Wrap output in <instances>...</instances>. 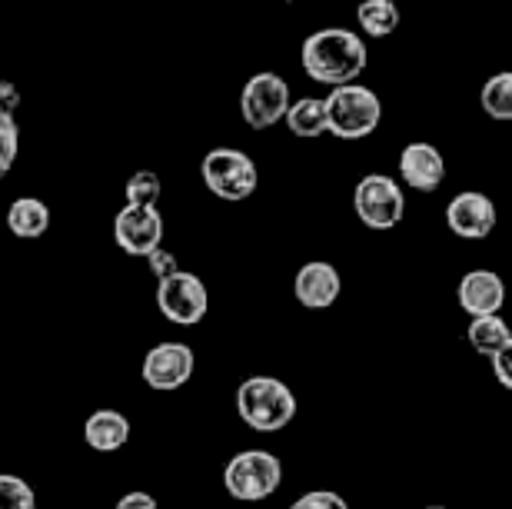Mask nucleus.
<instances>
[{
    "mask_svg": "<svg viewBox=\"0 0 512 509\" xmlns=\"http://www.w3.org/2000/svg\"><path fill=\"white\" fill-rule=\"evenodd\" d=\"M300 64L303 74H310V80H316V84L343 87L356 84V77L370 64V54H366L360 34H353L346 27H323L303 40Z\"/></svg>",
    "mask_w": 512,
    "mask_h": 509,
    "instance_id": "1",
    "label": "nucleus"
},
{
    "mask_svg": "<svg viewBox=\"0 0 512 509\" xmlns=\"http://www.w3.org/2000/svg\"><path fill=\"white\" fill-rule=\"evenodd\" d=\"M237 413L240 420L256 433H276L290 426L296 416V396L283 380L273 376H250L237 390Z\"/></svg>",
    "mask_w": 512,
    "mask_h": 509,
    "instance_id": "2",
    "label": "nucleus"
},
{
    "mask_svg": "<svg viewBox=\"0 0 512 509\" xmlns=\"http://www.w3.org/2000/svg\"><path fill=\"white\" fill-rule=\"evenodd\" d=\"M326 134L340 140H363L370 137L383 120V104L370 87L343 84L333 87V94L323 100Z\"/></svg>",
    "mask_w": 512,
    "mask_h": 509,
    "instance_id": "3",
    "label": "nucleus"
},
{
    "mask_svg": "<svg viewBox=\"0 0 512 509\" xmlns=\"http://www.w3.org/2000/svg\"><path fill=\"white\" fill-rule=\"evenodd\" d=\"M283 483V463L266 450L237 453L223 470V486L233 500L240 503H260L280 490Z\"/></svg>",
    "mask_w": 512,
    "mask_h": 509,
    "instance_id": "4",
    "label": "nucleus"
},
{
    "mask_svg": "<svg viewBox=\"0 0 512 509\" xmlns=\"http://www.w3.org/2000/svg\"><path fill=\"white\" fill-rule=\"evenodd\" d=\"M200 173H203V183H207V190L213 197L230 200V203L253 197L256 187H260V170H256L253 160L237 147L210 150V154L203 157Z\"/></svg>",
    "mask_w": 512,
    "mask_h": 509,
    "instance_id": "5",
    "label": "nucleus"
},
{
    "mask_svg": "<svg viewBox=\"0 0 512 509\" xmlns=\"http://www.w3.org/2000/svg\"><path fill=\"white\" fill-rule=\"evenodd\" d=\"M353 207L370 230H393L399 220L406 217V193L393 177L383 173H370L356 183L353 190Z\"/></svg>",
    "mask_w": 512,
    "mask_h": 509,
    "instance_id": "6",
    "label": "nucleus"
},
{
    "mask_svg": "<svg viewBox=\"0 0 512 509\" xmlns=\"http://www.w3.org/2000/svg\"><path fill=\"white\" fill-rule=\"evenodd\" d=\"M290 84L273 74V70H263V74H253L247 84H243L240 94V117L247 120V127L253 130H270L273 124H280L290 110Z\"/></svg>",
    "mask_w": 512,
    "mask_h": 509,
    "instance_id": "7",
    "label": "nucleus"
},
{
    "mask_svg": "<svg viewBox=\"0 0 512 509\" xmlns=\"http://www.w3.org/2000/svg\"><path fill=\"white\" fill-rule=\"evenodd\" d=\"M210 297L197 273L177 270L157 283V310L177 327H197L207 317Z\"/></svg>",
    "mask_w": 512,
    "mask_h": 509,
    "instance_id": "8",
    "label": "nucleus"
},
{
    "mask_svg": "<svg viewBox=\"0 0 512 509\" xmlns=\"http://www.w3.org/2000/svg\"><path fill=\"white\" fill-rule=\"evenodd\" d=\"M114 240L127 257L147 260L163 243V217L157 207H124L114 220Z\"/></svg>",
    "mask_w": 512,
    "mask_h": 509,
    "instance_id": "9",
    "label": "nucleus"
},
{
    "mask_svg": "<svg viewBox=\"0 0 512 509\" xmlns=\"http://www.w3.org/2000/svg\"><path fill=\"white\" fill-rule=\"evenodd\" d=\"M193 366H197V356L187 343H160L143 356V383L160 393L180 390L193 376Z\"/></svg>",
    "mask_w": 512,
    "mask_h": 509,
    "instance_id": "10",
    "label": "nucleus"
},
{
    "mask_svg": "<svg viewBox=\"0 0 512 509\" xmlns=\"http://www.w3.org/2000/svg\"><path fill=\"white\" fill-rule=\"evenodd\" d=\"M446 227L459 240H486L496 230V203L479 190H463L449 200Z\"/></svg>",
    "mask_w": 512,
    "mask_h": 509,
    "instance_id": "11",
    "label": "nucleus"
},
{
    "mask_svg": "<svg viewBox=\"0 0 512 509\" xmlns=\"http://www.w3.org/2000/svg\"><path fill=\"white\" fill-rule=\"evenodd\" d=\"M456 300L463 313H469L473 320L479 317H499L506 303V283L499 273L493 270H469L463 280H459Z\"/></svg>",
    "mask_w": 512,
    "mask_h": 509,
    "instance_id": "12",
    "label": "nucleus"
},
{
    "mask_svg": "<svg viewBox=\"0 0 512 509\" xmlns=\"http://www.w3.org/2000/svg\"><path fill=\"white\" fill-rule=\"evenodd\" d=\"M340 290H343V280H340V270L326 260H313V263H303L300 273L293 280V297L300 300V307L306 310H326L340 300Z\"/></svg>",
    "mask_w": 512,
    "mask_h": 509,
    "instance_id": "13",
    "label": "nucleus"
},
{
    "mask_svg": "<svg viewBox=\"0 0 512 509\" xmlns=\"http://www.w3.org/2000/svg\"><path fill=\"white\" fill-rule=\"evenodd\" d=\"M399 177L406 180L409 190L436 193L446 180V160L433 144L416 140V144H406L403 154H399Z\"/></svg>",
    "mask_w": 512,
    "mask_h": 509,
    "instance_id": "14",
    "label": "nucleus"
},
{
    "mask_svg": "<svg viewBox=\"0 0 512 509\" xmlns=\"http://www.w3.org/2000/svg\"><path fill=\"white\" fill-rule=\"evenodd\" d=\"M84 440L97 453H117L130 440V420L120 410H97L87 416Z\"/></svg>",
    "mask_w": 512,
    "mask_h": 509,
    "instance_id": "15",
    "label": "nucleus"
},
{
    "mask_svg": "<svg viewBox=\"0 0 512 509\" xmlns=\"http://www.w3.org/2000/svg\"><path fill=\"white\" fill-rule=\"evenodd\" d=\"M7 227L20 240H40L50 227V210L37 197H17L7 210Z\"/></svg>",
    "mask_w": 512,
    "mask_h": 509,
    "instance_id": "16",
    "label": "nucleus"
},
{
    "mask_svg": "<svg viewBox=\"0 0 512 509\" xmlns=\"http://www.w3.org/2000/svg\"><path fill=\"white\" fill-rule=\"evenodd\" d=\"M286 127H290L293 137L313 140L326 134V114H323V100L320 97H300L290 100V110H286Z\"/></svg>",
    "mask_w": 512,
    "mask_h": 509,
    "instance_id": "17",
    "label": "nucleus"
},
{
    "mask_svg": "<svg viewBox=\"0 0 512 509\" xmlns=\"http://www.w3.org/2000/svg\"><path fill=\"white\" fill-rule=\"evenodd\" d=\"M469 343H473L476 353H483L493 360L496 353L512 350V333L499 317H479L469 323Z\"/></svg>",
    "mask_w": 512,
    "mask_h": 509,
    "instance_id": "18",
    "label": "nucleus"
},
{
    "mask_svg": "<svg viewBox=\"0 0 512 509\" xmlns=\"http://www.w3.org/2000/svg\"><path fill=\"white\" fill-rule=\"evenodd\" d=\"M356 20H360V30L366 37H389L396 34L399 27V7L393 0H363L356 7Z\"/></svg>",
    "mask_w": 512,
    "mask_h": 509,
    "instance_id": "19",
    "label": "nucleus"
},
{
    "mask_svg": "<svg viewBox=\"0 0 512 509\" xmlns=\"http://www.w3.org/2000/svg\"><path fill=\"white\" fill-rule=\"evenodd\" d=\"M479 104L493 120H509L512 117V74L503 70V74L489 77L483 84V94H479Z\"/></svg>",
    "mask_w": 512,
    "mask_h": 509,
    "instance_id": "20",
    "label": "nucleus"
},
{
    "mask_svg": "<svg viewBox=\"0 0 512 509\" xmlns=\"http://www.w3.org/2000/svg\"><path fill=\"white\" fill-rule=\"evenodd\" d=\"M163 183L153 170H137L127 180V207H157Z\"/></svg>",
    "mask_w": 512,
    "mask_h": 509,
    "instance_id": "21",
    "label": "nucleus"
},
{
    "mask_svg": "<svg viewBox=\"0 0 512 509\" xmlns=\"http://www.w3.org/2000/svg\"><path fill=\"white\" fill-rule=\"evenodd\" d=\"M0 509H37L34 486L14 473H0Z\"/></svg>",
    "mask_w": 512,
    "mask_h": 509,
    "instance_id": "22",
    "label": "nucleus"
},
{
    "mask_svg": "<svg viewBox=\"0 0 512 509\" xmlns=\"http://www.w3.org/2000/svg\"><path fill=\"white\" fill-rule=\"evenodd\" d=\"M17 150H20V134H17V120L0 114V177H7L17 164Z\"/></svg>",
    "mask_w": 512,
    "mask_h": 509,
    "instance_id": "23",
    "label": "nucleus"
},
{
    "mask_svg": "<svg viewBox=\"0 0 512 509\" xmlns=\"http://www.w3.org/2000/svg\"><path fill=\"white\" fill-rule=\"evenodd\" d=\"M290 509H350L346 506V500L340 493H333V490H313V493H306L300 496Z\"/></svg>",
    "mask_w": 512,
    "mask_h": 509,
    "instance_id": "24",
    "label": "nucleus"
},
{
    "mask_svg": "<svg viewBox=\"0 0 512 509\" xmlns=\"http://www.w3.org/2000/svg\"><path fill=\"white\" fill-rule=\"evenodd\" d=\"M20 107V90L17 84H7V80H0V114L14 117Z\"/></svg>",
    "mask_w": 512,
    "mask_h": 509,
    "instance_id": "25",
    "label": "nucleus"
},
{
    "mask_svg": "<svg viewBox=\"0 0 512 509\" xmlns=\"http://www.w3.org/2000/svg\"><path fill=\"white\" fill-rule=\"evenodd\" d=\"M114 509H157V500H153L150 493H127V496H120L117 506Z\"/></svg>",
    "mask_w": 512,
    "mask_h": 509,
    "instance_id": "26",
    "label": "nucleus"
},
{
    "mask_svg": "<svg viewBox=\"0 0 512 509\" xmlns=\"http://www.w3.org/2000/svg\"><path fill=\"white\" fill-rule=\"evenodd\" d=\"M509 363H512V350L506 353H496L493 356V370H496V380L506 386V390H512V373H509Z\"/></svg>",
    "mask_w": 512,
    "mask_h": 509,
    "instance_id": "27",
    "label": "nucleus"
},
{
    "mask_svg": "<svg viewBox=\"0 0 512 509\" xmlns=\"http://www.w3.org/2000/svg\"><path fill=\"white\" fill-rule=\"evenodd\" d=\"M426 509H446V506H426Z\"/></svg>",
    "mask_w": 512,
    "mask_h": 509,
    "instance_id": "28",
    "label": "nucleus"
}]
</instances>
